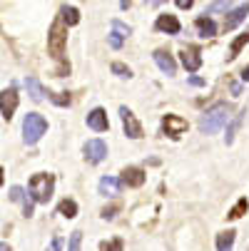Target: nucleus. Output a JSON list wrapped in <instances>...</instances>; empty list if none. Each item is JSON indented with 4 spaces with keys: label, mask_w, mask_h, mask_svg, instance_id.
<instances>
[{
    "label": "nucleus",
    "mask_w": 249,
    "mask_h": 251,
    "mask_svg": "<svg viewBox=\"0 0 249 251\" xmlns=\"http://www.w3.org/2000/svg\"><path fill=\"white\" fill-rule=\"evenodd\" d=\"M83 152H85V159L90 164H100L105 157H108V145H105L102 139H90L87 145L83 147Z\"/></svg>",
    "instance_id": "39448f33"
},
{
    "label": "nucleus",
    "mask_w": 249,
    "mask_h": 251,
    "mask_svg": "<svg viewBox=\"0 0 249 251\" xmlns=\"http://www.w3.org/2000/svg\"><path fill=\"white\" fill-rule=\"evenodd\" d=\"M120 182L127 184V187H142V184H145V172H142L139 167H127V169L122 172Z\"/></svg>",
    "instance_id": "9b49d317"
},
{
    "label": "nucleus",
    "mask_w": 249,
    "mask_h": 251,
    "mask_svg": "<svg viewBox=\"0 0 249 251\" xmlns=\"http://www.w3.org/2000/svg\"><path fill=\"white\" fill-rule=\"evenodd\" d=\"M242 80H244V82H249V67H244V70H242Z\"/></svg>",
    "instance_id": "f704fd0d"
},
{
    "label": "nucleus",
    "mask_w": 249,
    "mask_h": 251,
    "mask_svg": "<svg viewBox=\"0 0 249 251\" xmlns=\"http://www.w3.org/2000/svg\"><path fill=\"white\" fill-rule=\"evenodd\" d=\"M62 20H65L67 25H78V23H80L78 8H75V5H62Z\"/></svg>",
    "instance_id": "412c9836"
},
{
    "label": "nucleus",
    "mask_w": 249,
    "mask_h": 251,
    "mask_svg": "<svg viewBox=\"0 0 249 251\" xmlns=\"http://www.w3.org/2000/svg\"><path fill=\"white\" fill-rule=\"evenodd\" d=\"M122 192V182L117 176H102L100 179V194L105 197H117Z\"/></svg>",
    "instance_id": "ddd939ff"
},
{
    "label": "nucleus",
    "mask_w": 249,
    "mask_h": 251,
    "mask_svg": "<svg viewBox=\"0 0 249 251\" xmlns=\"http://www.w3.org/2000/svg\"><path fill=\"white\" fill-rule=\"evenodd\" d=\"M18 102H20V97H18V92L13 87L0 92V112H3L5 120H13V115L18 110Z\"/></svg>",
    "instance_id": "423d86ee"
},
{
    "label": "nucleus",
    "mask_w": 249,
    "mask_h": 251,
    "mask_svg": "<svg viewBox=\"0 0 249 251\" xmlns=\"http://www.w3.org/2000/svg\"><path fill=\"white\" fill-rule=\"evenodd\" d=\"M65 43H67V30L62 25V20H55L53 27H50V35H48V50L55 60H62L65 55Z\"/></svg>",
    "instance_id": "20e7f679"
},
{
    "label": "nucleus",
    "mask_w": 249,
    "mask_h": 251,
    "mask_svg": "<svg viewBox=\"0 0 249 251\" xmlns=\"http://www.w3.org/2000/svg\"><path fill=\"white\" fill-rule=\"evenodd\" d=\"M227 120H229V107L224 102H217L215 107H209V110L202 115L199 132L202 134H215V132H220L227 125Z\"/></svg>",
    "instance_id": "f03ea898"
},
{
    "label": "nucleus",
    "mask_w": 249,
    "mask_h": 251,
    "mask_svg": "<svg viewBox=\"0 0 249 251\" xmlns=\"http://www.w3.org/2000/svg\"><path fill=\"white\" fill-rule=\"evenodd\" d=\"M53 189H55V176H53V174H45V172L32 174L30 184H28L30 199L38 201V204H48V201L53 199Z\"/></svg>",
    "instance_id": "f257e3e1"
},
{
    "label": "nucleus",
    "mask_w": 249,
    "mask_h": 251,
    "mask_svg": "<svg viewBox=\"0 0 249 251\" xmlns=\"http://www.w3.org/2000/svg\"><path fill=\"white\" fill-rule=\"evenodd\" d=\"M190 85L192 87H204V80L202 77H190Z\"/></svg>",
    "instance_id": "473e14b6"
},
{
    "label": "nucleus",
    "mask_w": 249,
    "mask_h": 251,
    "mask_svg": "<svg viewBox=\"0 0 249 251\" xmlns=\"http://www.w3.org/2000/svg\"><path fill=\"white\" fill-rule=\"evenodd\" d=\"M0 251H13V249H10V246H8V244L3 241V244H0Z\"/></svg>",
    "instance_id": "c9c22d12"
},
{
    "label": "nucleus",
    "mask_w": 249,
    "mask_h": 251,
    "mask_svg": "<svg viewBox=\"0 0 249 251\" xmlns=\"http://www.w3.org/2000/svg\"><path fill=\"white\" fill-rule=\"evenodd\" d=\"M120 117H122L125 134H127L130 139H139V137H142V125L137 122V117L132 115V110H127V107H120Z\"/></svg>",
    "instance_id": "0eeeda50"
},
{
    "label": "nucleus",
    "mask_w": 249,
    "mask_h": 251,
    "mask_svg": "<svg viewBox=\"0 0 249 251\" xmlns=\"http://www.w3.org/2000/svg\"><path fill=\"white\" fill-rule=\"evenodd\" d=\"M0 187H3V167H0Z\"/></svg>",
    "instance_id": "e433bc0d"
},
{
    "label": "nucleus",
    "mask_w": 249,
    "mask_h": 251,
    "mask_svg": "<svg viewBox=\"0 0 249 251\" xmlns=\"http://www.w3.org/2000/svg\"><path fill=\"white\" fill-rule=\"evenodd\" d=\"M247 15H249V3L237 5V8L229 13V18L224 20V30H234L239 23H244V20H247Z\"/></svg>",
    "instance_id": "4468645a"
},
{
    "label": "nucleus",
    "mask_w": 249,
    "mask_h": 251,
    "mask_svg": "<svg viewBox=\"0 0 249 251\" xmlns=\"http://www.w3.org/2000/svg\"><path fill=\"white\" fill-rule=\"evenodd\" d=\"M57 211L62 214L65 219H75V217H78V204H75L73 199H62L60 206H57Z\"/></svg>",
    "instance_id": "aec40b11"
},
{
    "label": "nucleus",
    "mask_w": 249,
    "mask_h": 251,
    "mask_svg": "<svg viewBox=\"0 0 249 251\" xmlns=\"http://www.w3.org/2000/svg\"><path fill=\"white\" fill-rule=\"evenodd\" d=\"M177 8H192V0H177Z\"/></svg>",
    "instance_id": "72a5a7b5"
},
{
    "label": "nucleus",
    "mask_w": 249,
    "mask_h": 251,
    "mask_svg": "<svg viewBox=\"0 0 249 251\" xmlns=\"http://www.w3.org/2000/svg\"><path fill=\"white\" fill-rule=\"evenodd\" d=\"M234 239H237V231H232V229H227V231L217 234V251H232Z\"/></svg>",
    "instance_id": "6ab92c4d"
},
{
    "label": "nucleus",
    "mask_w": 249,
    "mask_h": 251,
    "mask_svg": "<svg viewBox=\"0 0 249 251\" xmlns=\"http://www.w3.org/2000/svg\"><path fill=\"white\" fill-rule=\"evenodd\" d=\"M48 132V122L43 115L38 112H28L23 120V137H25V145H35L43 134Z\"/></svg>",
    "instance_id": "7ed1b4c3"
},
{
    "label": "nucleus",
    "mask_w": 249,
    "mask_h": 251,
    "mask_svg": "<svg viewBox=\"0 0 249 251\" xmlns=\"http://www.w3.org/2000/svg\"><path fill=\"white\" fill-rule=\"evenodd\" d=\"M10 199L23 204V214H25V217H32V204H35V201L30 199V194L23 192V187H13V189H10Z\"/></svg>",
    "instance_id": "dca6fc26"
},
{
    "label": "nucleus",
    "mask_w": 249,
    "mask_h": 251,
    "mask_svg": "<svg viewBox=\"0 0 249 251\" xmlns=\"http://www.w3.org/2000/svg\"><path fill=\"white\" fill-rule=\"evenodd\" d=\"M247 43H249V32H242L239 38H237V40L232 43V48H229V55H227V57H229V60H234V57L239 55V50H242V48H244Z\"/></svg>",
    "instance_id": "4be33fe9"
},
{
    "label": "nucleus",
    "mask_w": 249,
    "mask_h": 251,
    "mask_svg": "<svg viewBox=\"0 0 249 251\" xmlns=\"http://www.w3.org/2000/svg\"><path fill=\"white\" fill-rule=\"evenodd\" d=\"M115 211H117V206H110V209H105V211H102V217H105V219H112V217H115Z\"/></svg>",
    "instance_id": "2f4dec72"
},
{
    "label": "nucleus",
    "mask_w": 249,
    "mask_h": 251,
    "mask_svg": "<svg viewBox=\"0 0 249 251\" xmlns=\"http://www.w3.org/2000/svg\"><path fill=\"white\" fill-rule=\"evenodd\" d=\"M112 73L117 77H132V70L127 65H122V62H112Z\"/></svg>",
    "instance_id": "a878e982"
},
{
    "label": "nucleus",
    "mask_w": 249,
    "mask_h": 251,
    "mask_svg": "<svg viewBox=\"0 0 249 251\" xmlns=\"http://www.w3.org/2000/svg\"><path fill=\"white\" fill-rule=\"evenodd\" d=\"M112 30H117V32L122 35V38H127V35L132 32V30H130V27H127L125 23H120V20H112Z\"/></svg>",
    "instance_id": "c756f323"
},
{
    "label": "nucleus",
    "mask_w": 249,
    "mask_h": 251,
    "mask_svg": "<svg viewBox=\"0 0 249 251\" xmlns=\"http://www.w3.org/2000/svg\"><path fill=\"white\" fill-rule=\"evenodd\" d=\"M102 251H122V239H115V241H102L100 244Z\"/></svg>",
    "instance_id": "bb28decb"
},
{
    "label": "nucleus",
    "mask_w": 249,
    "mask_h": 251,
    "mask_svg": "<svg viewBox=\"0 0 249 251\" xmlns=\"http://www.w3.org/2000/svg\"><path fill=\"white\" fill-rule=\"evenodd\" d=\"M87 127L95 129V132H108L110 129V120H108V112L102 107H95V110L87 115Z\"/></svg>",
    "instance_id": "6e6552de"
},
{
    "label": "nucleus",
    "mask_w": 249,
    "mask_h": 251,
    "mask_svg": "<svg viewBox=\"0 0 249 251\" xmlns=\"http://www.w3.org/2000/svg\"><path fill=\"white\" fill-rule=\"evenodd\" d=\"M155 62L160 65V70L165 75H174L177 73V65H174V60H172V55L167 50H155Z\"/></svg>",
    "instance_id": "2eb2a0df"
},
{
    "label": "nucleus",
    "mask_w": 249,
    "mask_h": 251,
    "mask_svg": "<svg viewBox=\"0 0 249 251\" xmlns=\"http://www.w3.org/2000/svg\"><path fill=\"white\" fill-rule=\"evenodd\" d=\"M25 87H28V95H30L35 102H43V100H45V95H48V92H45V87L38 82V77H28V80H25Z\"/></svg>",
    "instance_id": "a211bd4d"
},
{
    "label": "nucleus",
    "mask_w": 249,
    "mask_h": 251,
    "mask_svg": "<svg viewBox=\"0 0 249 251\" xmlns=\"http://www.w3.org/2000/svg\"><path fill=\"white\" fill-rule=\"evenodd\" d=\"M247 209H249V201H247V199L242 197V199H239V201H237V204H234V206L229 209V214H227V219H239V217H242V214H244Z\"/></svg>",
    "instance_id": "5701e85b"
},
{
    "label": "nucleus",
    "mask_w": 249,
    "mask_h": 251,
    "mask_svg": "<svg viewBox=\"0 0 249 251\" xmlns=\"http://www.w3.org/2000/svg\"><path fill=\"white\" fill-rule=\"evenodd\" d=\"M162 127H165V132H167L169 137H180L182 132H187V120L177 117V115H165Z\"/></svg>",
    "instance_id": "9d476101"
},
{
    "label": "nucleus",
    "mask_w": 249,
    "mask_h": 251,
    "mask_svg": "<svg viewBox=\"0 0 249 251\" xmlns=\"http://www.w3.org/2000/svg\"><path fill=\"white\" fill-rule=\"evenodd\" d=\"M108 40H110V48H115V50H120V48H122V40H125V38H122V35H120L117 30H112Z\"/></svg>",
    "instance_id": "cd10ccee"
},
{
    "label": "nucleus",
    "mask_w": 249,
    "mask_h": 251,
    "mask_svg": "<svg viewBox=\"0 0 249 251\" xmlns=\"http://www.w3.org/2000/svg\"><path fill=\"white\" fill-rule=\"evenodd\" d=\"M60 249H62V236H55L50 244V251H60Z\"/></svg>",
    "instance_id": "7c9ffc66"
},
{
    "label": "nucleus",
    "mask_w": 249,
    "mask_h": 251,
    "mask_svg": "<svg viewBox=\"0 0 249 251\" xmlns=\"http://www.w3.org/2000/svg\"><path fill=\"white\" fill-rule=\"evenodd\" d=\"M155 27L160 30V32H169V35H177V32H180L182 30V25H180V20H177L174 15H160L157 18V23H155Z\"/></svg>",
    "instance_id": "f8f14e48"
},
{
    "label": "nucleus",
    "mask_w": 249,
    "mask_h": 251,
    "mask_svg": "<svg viewBox=\"0 0 249 251\" xmlns=\"http://www.w3.org/2000/svg\"><path fill=\"white\" fill-rule=\"evenodd\" d=\"M194 27H197V32L202 35V38H212V35H217L215 20H212V18H204V15L194 20Z\"/></svg>",
    "instance_id": "f3484780"
},
{
    "label": "nucleus",
    "mask_w": 249,
    "mask_h": 251,
    "mask_svg": "<svg viewBox=\"0 0 249 251\" xmlns=\"http://www.w3.org/2000/svg\"><path fill=\"white\" fill-rule=\"evenodd\" d=\"M244 115H247V112H239V115L234 117V122L227 127V145H232V142H234V132H237V127H239V122H242Z\"/></svg>",
    "instance_id": "b1692460"
},
{
    "label": "nucleus",
    "mask_w": 249,
    "mask_h": 251,
    "mask_svg": "<svg viewBox=\"0 0 249 251\" xmlns=\"http://www.w3.org/2000/svg\"><path fill=\"white\" fill-rule=\"evenodd\" d=\"M80 244H83V231H73L67 241V251H80Z\"/></svg>",
    "instance_id": "393cba45"
},
{
    "label": "nucleus",
    "mask_w": 249,
    "mask_h": 251,
    "mask_svg": "<svg viewBox=\"0 0 249 251\" xmlns=\"http://www.w3.org/2000/svg\"><path fill=\"white\" fill-rule=\"evenodd\" d=\"M55 104H60V107H65V104H70V95H65V92H60V95H48Z\"/></svg>",
    "instance_id": "c85d7f7f"
},
{
    "label": "nucleus",
    "mask_w": 249,
    "mask_h": 251,
    "mask_svg": "<svg viewBox=\"0 0 249 251\" xmlns=\"http://www.w3.org/2000/svg\"><path fill=\"white\" fill-rule=\"evenodd\" d=\"M180 55H182V65L187 67V73H197V70L202 67V55H199L197 48L187 45V48H182Z\"/></svg>",
    "instance_id": "1a4fd4ad"
}]
</instances>
